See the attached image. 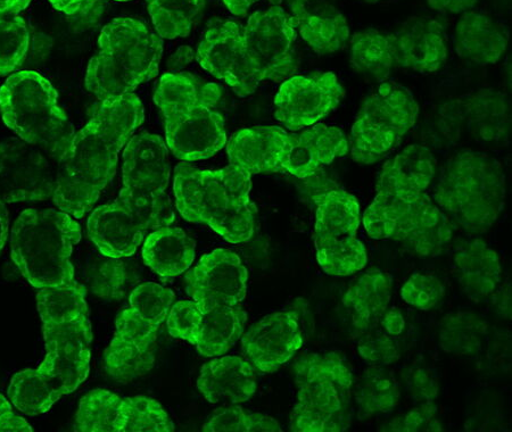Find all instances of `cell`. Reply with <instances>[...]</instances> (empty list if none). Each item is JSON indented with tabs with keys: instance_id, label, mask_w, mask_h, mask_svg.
Listing matches in <instances>:
<instances>
[{
	"instance_id": "obj_4",
	"label": "cell",
	"mask_w": 512,
	"mask_h": 432,
	"mask_svg": "<svg viewBox=\"0 0 512 432\" xmlns=\"http://www.w3.org/2000/svg\"><path fill=\"white\" fill-rule=\"evenodd\" d=\"M295 41V22L280 4L256 11L245 27L224 21L210 47L213 72L237 96H250L263 81L292 76L297 69Z\"/></svg>"
},
{
	"instance_id": "obj_5",
	"label": "cell",
	"mask_w": 512,
	"mask_h": 432,
	"mask_svg": "<svg viewBox=\"0 0 512 432\" xmlns=\"http://www.w3.org/2000/svg\"><path fill=\"white\" fill-rule=\"evenodd\" d=\"M222 91L216 83L185 72L165 73L154 93L169 151L183 162L208 160L227 144Z\"/></svg>"
},
{
	"instance_id": "obj_46",
	"label": "cell",
	"mask_w": 512,
	"mask_h": 432,
	"mask_svg": "<svg viewBox=\"0 0 512 432\" xmlns=\"http://www.w3.org/2000/svg\"><path fill=\"white\" fill-rule=\"evenodd\" d=\"M26 419L13 410L10 400L0 394V432H31Z\"/></svg>"
},
{
	"instance_id": "obj_23",
	"label": "cell",
	"mask_w": 512,
	"mask_h": 432,
	"mask_svg": "<svg viewBox=\"0 0 512 432\" xmlns=\"http://www.w3.org/2000/svg\"><path fill=\"white\" fill-rule=\"evenodd\" d=\"M197 389L211 404L238 405L256 392V376L250 361L239 356H222L205 363Z\"/></svg>"
},
{
	"instance_id": "obj_51",
	"label": "cell",
	"mask_w": 512,
	"mask_h": 432,
	"mask_svg": "<svg viewBox=\"0 0 512 432\" xmlns=\"http://www.w3.org/2000/svg\"><path fill=\"white\" fill-rule=\"evenodd\" d=\"M222 2H224L231 14L238 16V18H243L259 0H222Z\"/></svg>"
},
{
	"instance_id": "obj_25",
	"label": "cell",
	"mask_w": 512,
	"mask_h": 432,
	"mask_svg": "<svg viewBox=\"0 0 512 432\" xmlns=\"http://www.w3.org/2000/svg\"><path fill=\"white\" fill-rule=\"evenodd\" d=\"M509 45V31L492 16L469 11L454 30V47L462 60L480 66L497 64Z\"/></svg>"
},
{
	"instance_id": "obj_6",
	"label": "cell",
	"mask_w": 512,
	"mask_h": 432,
	"mask_svg": "<svg viewBox=\"0 0 512 432\" xmlns=\"http://www.w3.org/2000/svg\"><path fill=\"white\" fill-rule=\"evenodd\" d=\"M251 188V174L233 165L205 170L180 163L173 180L180 215L188 222L206 224L231 244L249 242L254 234Z\"/></svg>"
},
{
	"instance_id": "obj_12",
	"label": "cell",
	"mask_w": 512,
	"mask_h": 432,
	"mask_svg": "<svg viewBox=\"0 0 512 432\" xmlns=\"http://www.w3.org/2000/svg\"><path fill=\"white\" fill-rule=\"evenodd\" d=\"M175 297L171 289L154 282L132 290L104 354L105 371L112 380L129 384L154 368L156 340Z\"/></svg>"
},
{
	"instance_id": "obj_34",
	"label": "cell",
	"mask_w": 512,
	"mask_h": 432,
	"mask_svg": "<svg viewBox=\"0 0 512 432\" xmlns=\"http://www.w3.org/2000/svg\"><path fill=\"white\" fill-rule=\"evenodd\" d=\"M467 121L473 134L484 140H500L508 134L510 106L508 99L493 89L478 90L469 98Z\"/></svg>"
},
{
	"instance_id": "obj_29",
	"label": "cell",
	"mask_w": 512,
	"mask_h": 432,
	"mask_svg": "<svg viewBox=\"0 0 512 432\" xmlns=\"http://www.w3.org/2000/svg\"><path fill=\"white\" fill-rule=\"evenodd\" d=\"M196 243L184 230L170 226L155 229L143 246L144 263L163 279L181 276L195 260Z\"/></svg>"
},
{
	"instance_id": "obj_52",
	"label": "cell",
	"mask_w": 512,
	"mask_h": 432,
	"mask_svg": "<svg viewBox=\"0 0 512 432\" xmlns=\"http://www.w3.org/2000/svg\"><path fill=\"white\" fill-rule=\"evenodd\" d=\"M31 2L32 0H0V18L26 10Z\"/></svg>"
},
{
	"instance_id": "obj_43",
	"label": "cell",
	"mask_w": 512,
	"mask_h": 432,
	"mask_svg": "<svg viewBox=\"0 0 512 432\" xmlns=\"http://www.w3.org/2000/svg\"><path fill=\"white\" fill-rule=\"evenodd\" d=\"M358 352L363 361L386 367L400 359L401 351L394 337L376 330L359 337Z\"/></svg>"
},
{
	"instance_id": "obj_42",
	"label": "cell",
	"mask_w": 512,
	"mask_h": 432,
	"mask_svg": "<svg viewBox=\"0 0 512 432\" xmlns=\"http://www.w3.org/2000/svg\"><path fill=\"white\" fill-rule=\"evenodd\" d=\"M122 259H110L98 268L93 280V292L107 301L125 296L129 273Z\"/></svg>"
},
{
	"instance_id": "obj_3",
	"label": "cell",
	"mask_w": 512,
	"mask_h": 432,
	"mask_svg": "<svg viewBox=\"0 0 512 432\" xmlns=\"http://www.w3.org/2000/svg\"><path fill=\"white\" fill-rule=\"evenodd\" d=\"M144 118V106L135 94L101 102L57 164L52 198L57 209L74 219L84 218L93 209L117 172L122 148Z\"/></svg>"
},
{
	"instance_id": "obj_13",
	"label": "cell",
	"mask_w": 512,
	"mask_h": 432,
	"mask_svg": "<svg viewBox=\"0 0 512 432\" xmlns=\"http://www.w3.org/2000/svg\"><path fill=\"white\" fill-rule=\"evenodd\" d=\"M171 165L164 140L150 132L132 136L123 151L122 188L115 199L134 213L150 231L175 221L167 190Z\"/></svg>"
},
{
	"instance_id": "obj_37",
	"label": "cell",
	"mask_w": 512,
	"mask_h": 432,
	"mask_svg": "<svg viewBox=\"0 0 512 432\" xmlns=\"http://www.w3.org/2000/svg\"><path fill=\"white\" fill-rule=\"evenodd\" d=\"M205 432H280L278 421L267 414L245 412L241 406L225 405L214 411L203 426Z\"/></svg>"
},
{
	"instance_id": "obj_27",
	"label": "cell",
	"mask_w": 512,
	"mask_h": 432,
	"mask_svg": "<svg viewBox=\"0 0 512 432\" xmlns=\"http://www.w3.org/2000/svg\"><path fill=\"white\" fill-rule=\"evenodd\" d=\"M392 299V282L381 270H369L354 281L343 296L354 335L358 338L376 330Z\"/></svg>"
},
{
	"instance_id": "obj_26",
	"label": "cell",
	"mask_w": 512,
	"mask_h": 432,
	"mask_svg": "<svg viewBox=\"0 0 512 432\" xmlns=\"http://www.w3.org/2000/svg\"><path fill=\"white\" fill-rule=\"evenodd\" d=\"M289 6L296 28L313 52L321 56L333 54L348 43L351 35L348 20L334 6L322 0Z\"/></svg>"
},
{
	"instance_id": "obj_1",
	"label": "cell",
	"mask_w": 512,
	"mask_h": 432,
	"mask_svg": "<svg viewBox=\"0 0 512 432\" xmlns=\"http://www.w3.org/2000/svg\"><path fill=\"white\" fill-rule=\"evenodd\" d=\"M86 294L85 286L77 281L39 290L37 306L46 355L37 369L22 370L11 379L8 400L20 413L36 417L48 412L87 379L93 331Z\"/></svg>"
},
{
	"instance_id": "obj_53",
	"label": "cell",
	"mask_w": 512,
	"mask_h": 432,
	"mask_svg": "<svg viewBox=\"0 0 512 432\" xmlns=\"http://www.w3.org/2000/svg\"><path fill=\"white\" fill-rule=\"evenodd\" d=\"M8 229H10V214H8L7 205L0 201V252L7 242Z\"/></svg>"
},
{
	"instance_id": "obj_11",
	"label": "cell",
	"mask_w": 512,
	"mask_h": 432,
	"mask_svg": "<svg viewBox=\"0 0 512 432\" xmlns=\"http://www.w3.org/2000/svg\"><path fill=\"white\" fill-rule=\"evenodd\" d=\"M0 112L8 128L56 163L68 152L74 128L52 83L36 71L12 74L0 88Z\"/></svg>"
},
{
	"instance_id": "obj_32",
	"label": "cell",
	"mask_w": 512,
	"mask_h": 432,
	"mask_svg": "<svg viewBox=\"0 0 512 432\" xmlns=\"http://www.w3.org/2000/svg\"><path fill=\"white\" fill-rule=\"evenodd\" d=\"M74 431L123 432L127 414L125 397L107 389H94L81 398Z\"/></svg>"
},
{
	"instance_id": "obj_45",
	"label": "cell",
	"mask_w": 512,
	"mask_h": 432,
	"mask_svg": "<svg viewBox=\"0 0 512 432\" xmlns=\"http://www.w3.org/2000/svg\"><path fill=\"white\" fill-rule=\"evenodd\" d=\"M408 389L412 397L420 404H433L439 394V384L435 378L424 369H415L409 373Z\"/></svg>"
},
{
	"instance_id": "obj_14",
	"label": "cell",
	"mask_w": 512,
	"mask_h": 432,
	"mask_svg": "<svg viewBox=\"0 0 512 432\" xmlns=\"http://www.w3.org/2000/svg\"><path fill=\"white\" fill-rule=\"evenodd\" d=\"M419 105L406 87L384 82L363 102L349 140L354 162L370 165L394 151L415 127Z\"/></svg>"
},
{
	"instance_id": "obj_18",
	"label": "cell",
	"mask_w": 512,
	"mask_h": 432,
	"mask_svg": "<svg viewBox=\"0 0 512 432\" xmlns=\"http://www.w3.org/2000/svg\"><path fill=\"white\" fill-rule=\"evenodd\" d=\"M247 279L241 257L230 249L218 248L188 271L186 292L201 311L217 305H239L247 294Z\"/></svg>"
},
{
	"instance_id": "obj_10",
	"label": "cell",
	"mask_w": 512,
	"mask_h": 432,
	"mask_svg": "<svg viewBox=\"0 0 512 432\" xmlns=\"http://www.w3.org/2000/svg\"><path fill=\"white\" fill-rule=\"evenodd\" d=\"M296 403L289 421L295 432H343L353 414V375L335 352L305 354L293 367Z\"/></svg>"
},
{
	"instance_id": "obj_35",
	"label": "cell",
	"mask_w": 512,
	"mask_h": 432,
	"mask_svg": "<svg viewBox=\"0 0 512 432\" xmlns=\"http://www.w3.org/2000/svg\"><path fill=\"white\" fill-rule=\"evenodd\" d=\"M487 328L481 315L469 311L450 313L440 324V346L445 353L474 355L481 351Z\"/></svg>"
},
{
	"instance_id": "obj_47",
	"label": "cell",
	"mask_w": 512,
	"mask_h": 432,
	"mask_svg": "<svg viewBox=\"0 0 512 432\" xmlns=\"http://www.w3.org/2000/svg\"><path fill=\"white\" fill-rule=\"evenodd\" d=\"M49 3L65 15L82 16L92 12L98 0H49Z\"/></svg>"
},
{
	"instance_id": "obj_50",
	"label": "cell",
	"mask_w": 512,
	"mask_h": 432,
	"mask_svg": "<svg viewBox=\"0 0 512 432\" xmlns=\"http://www.w3.org/2000/svg\"><path fill=\"white\" fill-rule=\"evenodd\" d=\"M194 57L195 54L192 47H180L178 51L169 58L168 66L170 69H183L193 62Z\"/></svg>"
},
{
	"instance_id": "obj_54",
	"label": "cell",
	"mask_w": 512,
	"mask_h": 432,
	"mask_svg": "<svg viewBox=\"0 0 512 432\" xmlns=\"http://www.w3.org/2000/svg\"><path fill=\"white\" fill-rule=\"evenodd\" d=\"M363 2L374 4V3L382 2V0H363Z\"/></svg>"
},
{
	"instance_id": "obj_44",
	"label": "cell",
	"mask_w": 512,
	"mask_h": 432,
	"mask_svg": "<svg viewBox=\"0 0 512 432\" xmlns=\"http://www.w3.org/2000/svg\"><path fill=\"white\" fill-rule=\"evenodd\" d=\"M442 425L437 418V406L433 404H420L406 414L394 418L384 426L383 431L418 432L442 431Z\"/></svg>"
},
{
	"instance_id": "obj_24",
	"label": "cell",
	"mask_w": 512,
	"mask_h": 432,
	"mask_svg": "<svg viewBox=\"0 0 512 432\" xmlns=\"http://www.w3.org/2000/svg\"><path fill=\"white\" fill-rule=\"evenodd\" d=\"M287 136L285 129L275 126L239 130L226 144L229 165L251 176L284 172L280 160Z\"/></svg>"
},
{
	"instance_id": "obj_40",
	"label": "cell",
	"mask_w": 512,
	"mask_h": 432,
	"mask_svg": "<svg viewBox=\"0 0 512 432\" xmlns=\"http://www.w3.org/2000/svg\"><path fill=\"white\" fill-rule=\"evenodd\" d=\"M444 296L443 282L432 273L415 272L401 289L403 301L421 311L433 310Z\"/></svg>"
},
{
	"instance_id": "obj_15",
	"label": "cell",
	"mask_w": 512,
	"mask_h": 432,
	"mask_svg": "<svg viewBox=\"0 0 512 432\" xmlns=\"http://www.w3.org/2000/svg\"><path fill=\"white\" fill-rule=\"evenodd\" d=\"M313 199L317 204L315 246L320 268L332 277H348L361 271L368 255L358 239V199L340 187L321 191Z\"/></svg>"
},
{
	"instance_id": "obj_21",
	"label": "cell",
	"mask_w": 512,
	"mask_h": 432,
	"mask_svg": "<svg viewBox=\"0 0 512 432\" xmlns=\"http://www.w3.org/2000/svg\"><path fill=\"white\" fill-rule=\"evenodd\" d=\"M395 63L421 74L440 71L448 60L447 35L439 21L426 16L412 18L392 33Z\"/></svg>"
},
{
	"instance_id": "obj_9",
	"label": "cell",
	"mask_w": 512,
	"mask_h": 432,
	"mask_svg": "<svg viewBox=\"0 0 512 432\" xmlns=\"http://www.w3.org/2000/svg\"><path fill=\"white\" fill-rule=\"evenodd\" d=\"M80 239V224L70 214L31 207L13 224L12 260L36 289L68 286L76 281L71 256Z\"/></svg>"
},
{
	"instance_id": "obj_39",
	"label": "cell",
	"mask_w": 512,
	"mask_h": 432,
	"mask_svg": "<svg viewBox=\"0 0 512 432\" xmlns=\"http://www.w3.org/2000/svg\"><path fill=\"white\" fill-rule=\"evenodd\" d=\"M127 421L123 432H172L175 425L162 405L143 395L125 397Z\"/></svg>"
},
{
	"instance_id": "obj_28",
	"label": "cell",
	"mask_w": 512,
	"mask_h": 432,
	"mask_svg": "<svg viewBox=\"0 0 512 432\" xmlns=\"http://www.w3.org/2000/svg\"><path fill=\"white\" fill-rule=\"evenodd\" d=\"M453 263L459 285L472 301L482 302L497 292L502 274L500 259L483 240L474 239L460 246Z\"/></svg>"
},
{
	"instance_id": "obj_22",
	"label": "cell",
	"mask_w": 512,
	"mask_h": 432,
	"mask_svg": "<svg viewBox=\"0 0 512 432\" xmlns=\"http://www.w3.org/2000/svg\"><path fill=\"white\" fill-rule=\"evenodd\" d=\"M87 230L99 252L109 259H126L134 255L150 232L138 216L115 201L97 207L89 216Z\"/></svg>"
},
{
	"instance_id": "obj_41",
	"label": "cell",
	"mask_w": 512,
	"mask_h": 432,
	"mask_svg": "<svg viewBox=\"0 0 512 432\" xmlns=\"http://www.w3.org/2000/svg\"><path fill=\"white\" fill-rule=\"evenodd\" d=\"M202 315L195 301H179L171 305L167 317L170 335L195 346Z\"/></svg>"
},
{
	"instance_id": "obj_19",
	"label": "cell",
	"mask_w": 512,
	"mask_h": 432,
	"mask_svg": "<svg viewBox=\"0 0 512 432\" xmlns=\"http://www.w3.org/2000/svg\"><path fill=\"white\" fill-rule=\"evenodd\" d=\"M302 345L299 315L289 311L267 315L254 323L242 339L247 359L262 373H274L282 368Z\"/></svg>"
},
{
	"instance_id": "obj_30",
	"label": "cell",
	"mask_w": 512,
	"mask_h": 432,
	"mask_svg": "<svg viewBox=\"0 0 512 432\" xmlns=\"http://www.w3.org/2000/svg\"><path fill=\"white\" fill-rule=\"evenodd\" d=\"M202 314L197 352L209 359L226 354L243 336L247 313L241 305H217L202 310Z\"/></svg>"
},
{
	"instance_id": "obj_36",
	"label": "cell",
	"mask_w": 512,
	"mask_h": 432,
	"mask_svg": "<svg viewBox=\"0 0 512 432\" xmlns=\"http://www.w3.org/2000/svg\"><path fill=\"white\" fill-rule=\"evenodd\" d=\"M155 31L162 39L185 38L191 33L204 0H146Z\"/></svg>"
},
{
	"instance_id": "obj_8",
	"label": "cell",
	"mask_w": 512,
	"mask_h": 432,
	"mask_svg": "<svg viewBox=\"0 0 512 432\" xmlns=\"http://www.w3.org/2000/svg\"><path fill=\"white\" fill-rule=\"evenodd\" d=\"M163 39L143 21L122 16L107 23L90 60L86 88L98 101L134 91L159 74Z\"/></svg>"
},
{
	"instance_id": "obj_55",
	"label": "cell",
	"mask_w": 512,
	"mask_h": 432,
	"mask_svg": "<svg viewBox=\"0 0 512 432\" xmlns=\"http://www.w3.org/2000/svg\"><path fill=\"white\" fill-rule=\"evenodd\" d=\"M114 2H118V3H128V2H131V0H114Z\"/></svg>"
},
{
	"instance_id": "obj_7",
	"label": "cell",
	"mask_w": 512,
	"mask_h": 432,
	"mask_svg": "<svg viewBox=\"0 0 512 432\" xmlns=\"http://www.w3.org/2000/svg\"><path fill=\"white\" fill-rule=\"evenodd\" d=\"M506 194L501 163L490 154L464 149L443 166L433 201L453 228L477 236L498 221Z\"/></svg>"
},
{
	"instance_id": "obj_49",
	"label": "cell",
	"mask_w": 512,
	"mask_h": 432,
	"mask_svg": "<svg viewBox=\"0 0 512 432\" xmlns=\"http://www.w3.org/2000/svg\"><path fill=\"white\" fill-rule=\"evenodd\" d=\"M381 326L388 336L395 338L399 337L406 328V320H404L402 312L393 307L383 315Z\"/></svg>"
},
{
	"instance_id": "obj_38",
	"label": "cell",
	"mask_w": 512,
	"mask_h": 432,
	"mask_svg": "<svg viewBox=\"0 0 512 432\" xmlns=\"http://www.w3.org/2000/svg\"><path fill=\"white\" fill-rule=\"evenodd\" d=\"M30 35L26 21L20 16L0 18V76L19 69L26 60Z\"/></svg>"
},
{
	"instance_id": "obj_17",
	"label": "cell",
	"mask_w": 512,
	"mask_h": 432,
	"mask_svg": "<svg viewBox=\"0 0 512 432\" xmlns=\"http://www.w3.org/2000/svg\"><path fill=\"white\" fill-rule=\"evenodd\" d=\"M343 97L341 82L332 72L291 77L276 95L275 118L288 130L300 131L332 113Z\"/></svg>"
},
{
	"instance_id": "obj_48",
	"label": "cell",
	"mask_w": 512,
	"mask_h": 432,
	"mask_svg": "<svg viewBox=\"0 0 512 432\" xmlns=\"http://www.w3.org/2000/svg\"><path fill=\"white\" fill-rule=\"evenodd\" d=\"M478 0H427L431 10L445 14H464L472 11Z\"/></svg>"
},
{
	"instance_id": "obj_16",
	"label": "cell",
	"mask_w": 512,
	"mask_h": 432,
	"mask_svg": "<svg viewBox=\"0 0 512 432\" xmlns=\"http://www.w3.org/2000/svg\"><path fill=\"white\" fill-rule=\"evenodd\" d=\"M57 164L22 139L0 143V201L32 203L53 198Z\"/></svg>"
},
{
	"instance_id": "obj_31",
	"label": "cell",
	"mask_w": 512,
	"mask_h": 432,
	"mask_svg": "<svg viewBox=\"0 0 512 432\" xmlns=\"http://www.w3.org/2000/svg\"><path fill=\"white\" fill-rule=\"evenodd\" d=\"M350 46L352 68L363 77L383 82L396 68L392 33L359 31L354 33Z\"/></svg>"
},
{
	"instance_id": "obj_20",
	"label": "cell",
	"mask_w": 512,
	"mask_h": 432,
	"mask_svg": "<svg viewBox=\"0 0 512 432\" xmlns=\"http://www.w3.org/2000/svg\"><path fill=\"white\" fill-rule=\"evenodd\" d=\"M349 151V140L340 128L315 124L309 129L288 134L280 164L284 172L305 179Z\"/></svg>"
},
{
	"instance_id": "obj_2",
	"label": "cell",
	"mask_w": 512,
	"mask_h": 432,
	"mask_svg": "<svg viewBox=\"0 0 512 432\" xmlns=\"http://www.w3.org/2000/svg\"><path fill=\"white\" fill-rule=\"evenodd\" d=\"M435 173V157L424 146H408L388 161L363 215L369 237L394 240L419 257L440 255L453 227L427 193Z\"/></svg>"
},
{
	"instance_id": "obj_33",
	"label": "cell",
	"mask_w": 512,
	"mask_h": 432,
	"mask_svg": "<svg viewBox=\"0 0 512 432\" xmlns=\"http://www.w3.org/2000/svg\"><path fill=\"white\" fill-rule=\"evenodd\" d=\"M354 397L360 420L378 417L392 412L399 405V382L391 371L381 365H373L362 372Z\"/></svg>"
}]
</instances>
